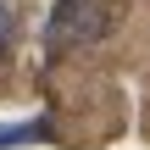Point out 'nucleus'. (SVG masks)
I'll return each mask as SVG.
<instances>
[{"label": "nucleus", "instance_id": "nucleus-2", "mask_svg": "<svg viewBox=\"0 0 150 150\" xmlns=\"http://www.w3.org/2000/svg\"><path fill=\"white\" fill-rule=\"evenodd\" d=\"M28 139H45V128H39V122H28V128H0V150L6 145H28Z\"/></svg>", "mask_w": 150, "mask_h": 150}, {"label": "nucleus", "instance_id": "nucleus-3", "mask_svg": "<svg viewBox=\"0 0 150 150\" xmlns=\"http://www.w3.org/2000/svg\"><path fill=\"white\" fill-rule=\"evenodd\" d=\"M11 33H17V17H11V6H0V56L11 50Z\"/></svg>", "mask_w": 150, "mask_h": 150}, {"label": "nucleus", "instance_id": "nucleus-1", "mask_svg": "<svg viewBox=\"0 0 150 150\" xmlns=\"http://www.w3.org/2000/svg\"><path fill=\"white\" fill-rule=\"evenodd\" d=\"M106 28V6L100 0H56L50 22H45V45L50 50H72L83 39H95Z\"/></svg>", "mask_w": 150, "mask_h": 150}]
</instances>
